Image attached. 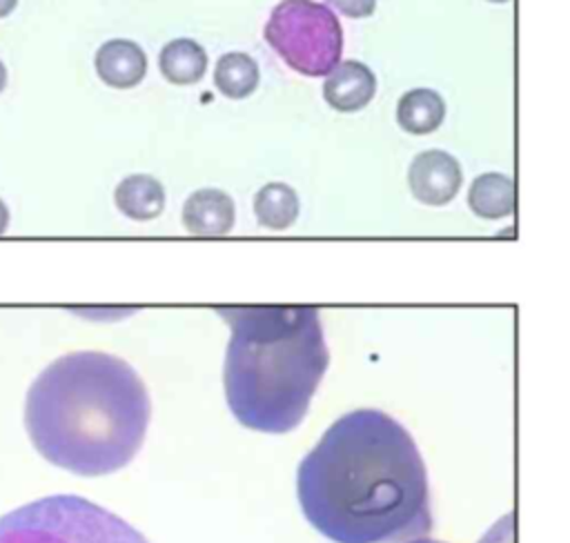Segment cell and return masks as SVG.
I'll return each instance as SVG.
<instances>
[{"instance_id":"1","label":"cell","mask_w":570,"mask_h":543,"mask_svg":"<svg viewBox=\"0 0 570 543\" xmlns=\"http://www.w3.org/2000/svg\"><path fill=\"white\" fill-rule=\"evenodd\" d=\"M296 496L307 523L334 543H401L432 530L423 456L412 434L374 407L323 432L298 463Z\"/></svg>"},{"instance_id":"2","label":"cell","mask_w":570,"mask_h":543,"mask_svg":"<svg viewBox=\"0 0 570 543\" xmlns=\"http://www.w3.org/2000/svg\"><path fill=\"white\" fill-rule=\"evenodd\" d=\"M149 416L151 403L138 372L94 349L56 358L36 376L24 401L33 447L80 476L125 467L145 441Z\"/></svg>"},{"instance_id":"3","label":"cell","mask_w":570,"mask_h":543,"mask_svg":"<svg viewBox=\"0 0 570 543\" xmlns=\"http://www.w3.org/2000/svg\"><path fill=\"white\" fill-rule=\"evenodd\" d=\"M229 327L223 365L227 407L256 432L285 434L307 414L330 365L316 307H218Z\"/></svg>"},{"instance_id":"4","label":"cell","mask_w":570,"mask_h":543,"mask_svg":"<svg viewBox=\"0 0 570 543\" xmlns=\"http://www.w3.org/2000/svg\"><path fill=\"white\" fill-rule=\"evenodd\" d=\"M0 543H149L107 507L53 494L0 516Z\"/></svg>"},{"instance_id":"5","label":"cell","mask_w":570,"mask_h":543,"mask_svg":"<svg viewBox=\"0 0 570 543\" xmlns=\"http://www.w3.org/2000/svg\"><path fill=\"white\" fill-rule=\"evenodd\" d=\"M267 45L289 69L307 78H325L343 53V27L338 16L316 0H281L265 27Z\"/></svg>"},{"instance_id":"6","label":"cell","mask_w":570,"mask_h":543,"mask_svg":"<svg viewBox=\"0 0 570 543\" xmlns=\"http://www.w3.org/2000/svg\"><path fill=\"white\" fill-rule=\"evenodd\" d=\"M463 182L459 160L443 149H425L416 154L407 167L410 194L432 207L450 203Z\"/></svg>"},{"instance_id":"7","label":"cell","mask_w":570,"mask_h":543,"mask_svg":"<svg viewBox=\"0 0 570 543\" xmlns=\"http://www.w3.org/2000/svg\"><path fill=\"white\" fill-rule=\"evenodd\" d=\"M376 93V76L361 60H341L323 80L325 102L343 113L365 109Z\"/></svg>"},{"instance_id":"8","label":"cell","mask_w":570,"mask_h":543,"mask_svg":"<svg viewBox=\"0 0 570 543\" xmlns=\"http://www.w3.org/2000/svg\"><path fill=\"white\" fill-rule=\"evenodd\" d=\"M94 69L107 87L131 89L147 76V53L134 40L114 38L98 47Z\"/></svg>"},{"instance_id":"9","label":"cell","mask_w":570,"mask_h":543,"mask_svg":"<svg viewBox=\"0 0 570 543\" xmlns=\"http://www.w3.org/2000/svg\"><path fill=\"white\" fill-rule=\"evenodd\" d=\"M183 223L198 236H223L234 225V200L216 187L196 189L183 205Z\"/></svg>"},{"instance_id":"10","label":"cell","mask_w":570,"mask_h":543,"mask_svg":"<svg viewBox=\"0 0 570 543\" xmlns=\"http://www.w3.org/2000/svg\"><path fill=\"white\" fill-rule=\"evenodd\" d=\"M445 120V100L430 87H414L396 102V122L412 136L436 131Z\"/></svg>"},{"instance_id":"11","label":"cell","mask_w":570,"mask_h":543,"mask_svg":"<svg viewBox=\"0 0 570 543\" xmlns=\"http://www.w3.org/2000/svg\"><path fill=\"white\" fill-rule=\"evenodd\" d=\"M158 69L176 87L196 85L207 71V51L191 38H174L160 49Z\"/></svg>"},{"instance_id":"12","label":"cell","mask_w":570,"mask_h":543,"mask_svg":"<svg viewBox=\"0 0 570 543\" xmlns=\"http://www.w3.org/2000/svg\"><path fill=\"white\" fill-rule=\"evenodd\" d=\"M114 203L127 218L151 220L165 207V187L149 174H131L116 185Z\"/></svg>"},{"instance_id":"13","label":"cell","mask_w":570,"mask_h":543,"mask_svg":"<svg viewBox=\"0 0 570 543\" xmlns=\"http://www.w3.org/2000/svg\"><path fill=\"white\" fill-rule=\"evenodd\" d=\"M514 180L501 171H485L470 182L468 205L479 218L497 220L514 211Z\"/></svg>"},{"instance_id":"14","label":"cell","mask_w":570,"mask_h":543,"mask_svg":"<svg viewBox=\"0 0 570 543\" xmlns=\"http://www.w3.org/2000/svg\"><path fill=\"white\" fill-rule=\"evenodd\" d=\"M261 82V69L256 60L245 51H227L216 60L214 85L232 100H243L256 91Z\"/></svg>"},{"instance_id":"15","label":"cell","mask_w":570,"mask_h":543,"mask_svg":"<svg viewBox=\"0 0 570 543\" xmlns=\"http://www.w3.org/2000/svg\"><path fill=\"white\" fill-rule=\"evenodd\" d=\"M254 214L263 227L285 229L298 216V196L285 182H267L254 196Z\"/></svg>"},{"instance_id":"16","label":"cell","mask_w":570,"mask_h":543,"mask_svg":"<svg viewBox=\"0 0 570 543\" xmlns=\"http://www.w3.org/2000/svg\"><path fill=\"white\" fill-rule=\"evenodd\" d=\"M347 18H367L376 9V0H325Z\"/></svg>"},{"instance_id":"17","label":"cell","mask_w":570,"mask_h":543,"mask_svg":"<svg viewBox=\"0 0 570 543\" xmlns=\"http://www.w3.org/2000/svg\"><path fill=\"white\" fill-rule=\"evenodd\" d=\"M490 539L485 536L481 543H488ZM510 541V536L505 539V541H501V525L497 523V539H494V543H508ZM405 543H443V541H436V539H428V536H416V539H410V541H405Z\"/></svg>"},{"instance_id":"18","label":"cell","mask_w":570,"mask_h":543,"mask_svg":"<svg viewBox=\"0 0 570 543\" xmlns=\"http://www.w3.org/2000/svg\"><path fill=\"white\" fill-rule=\"evenodd\" d=\"M18 0H0V18H7L16 9Z\"/></svg>"},{"instance_id":"19","label":"cell","mask_w":570,"mask_h":543,"mask_svg":"<svg viewBox=\"0 0 570 543\" xmlns=\"http://www.w3.org/2000/svg\"><path fill=\"white\" fill-rule=\"evenodd\" d=\"M7 225H9V209H7V205L0 200V234L7 229Z\"/></svg>"},{"instance_id":"20","label":"cell","mask_w":570,"mask_h":543,"mask_svg":"<svg viewBox=\"0 0 570 543\" xmlns=\"http://www.w3.org/2000/svg\"><path fill=\"white\" fill-rule=\"evenodd\" d=\"M4 87H7V67H4V62L0 60V93L4 91Z\"/></svg>"},{"instance_id":"21","label":"cell","mask_w":570,"mask_h":543,"mask_svg":"<svg viewBox=\"0 0 570 543\" xmlns=\"http://www.w3.org/2000/svg\"><path fill=\"white\" fill-rule=\"evenodd\" d=\"M488 2H494V4H503V2H510V0H488Z\"/></svg>"}]
</instances>
